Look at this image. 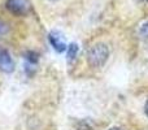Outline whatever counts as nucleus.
Masks as SVG:
<instances>
[{
    "mask_svg": "<svg viewBox=\"0 0 148 130\" xmlns=\"http://www.w3.org/2000/svg\"><path fill=\"white\" fill-rule=\"evenodd\" d=\"M46 5H61L64 3H68V0H42Z\"/></svg>",
    "mask_w": 148,
    "mask_h": 130,
    "instance_id": "0eeeda50",
    "label": "nucleus"
},
{
    "mask_svg": "<svg viewBox=\"0 0 148 130\" xmlns=\"http://www.w3.org/2000/svg\"><path fill=\"white\" fill-rule=\"evenodd\" d=\"M0 69L7 73H10L14 69V63L7 50H0Z\"/></svg>",
    "mask_w": 148,
    "mask_h": 130,
    "instance_id": "7ed1b4c3",
    "label": "nucleus"
},
{
    "mask_svg": "<svg viewBox=\"0 0 148 130\" xmlns=\"http://www.w3.org/2000/svg\"><path fill=\"white\" fill-rule=\"evenodd\" d=\"M66 48H68V59L72 61V60H74L77 57V55H78V46H77L75 43H70Z\"/></svg>",
    "mask_w": 148,
    "mask_h": 130,
    "instance_id": "39448f33",
    "label": "nucleus"
},
{
    "mask_svg": "<svg viewBox=\"0 0 148 130\" xmlns=\"http://www.w3.org/2000/svg\"><path fill=\"white\" fill-rule=\"evenodd\" d=\"M144 109H146V113H147V116H148V100H147V103H146V107H144Z\"/></svg>",
    "mask_w": 148,
    "mask_h": 130,
    "instance_id": "9b49d317",
    "label": "nucleus"
},
{
    "mask_svg": "<svg viewBox=\"0 0 148 130\" xmlns=\"http://www.w3.org/2000/svg\"><path fill=\"white\" fill-rule=\"evenodd\" d=\"M48 39H49V43H51L52 47L55 48V51H57L59 54H61V52H64L65 50H66L68 46L61 41V38H60L59 35H56L55 33H51V34H49Z\"/></svg>",
    "mask_w": 148,
    "mask_h": 130,
    "instance_id": "20e7f679",
    "label": "nucleus"
},
{
    "mask_svg": "<svg viewBox=\"0 0 148 130\" xmlns=\"http://www.w3.org/2000/svg\"><path fill=\"white\" fill-rule=\"evenodd\" d=\"M109 130H122V129H120V128H112V129H109Z\"/></svg>",
    "mask_w": 148,
    "mask_h": 130,
    "instance_id": "f8f14e48",
    "label": "nucleus"
},
{
    "mask_svg": "<svg viewBox=\"0 0 148 130\" xmlns=\"http://www.w3.org/2000/svg\"><path fill=\"white\" fill-rule=\"evenodd\" d=\"M109 57V48L104 43L92 46L87 52V61L92 68H101Z\"/></svg>",
    "mask_w": 148,
    "mask_h": 130,
    "instance_id": "f257e3e1",
    "label": "nucleus"
},
{
    "mask_svg": "<svg viewBox=\"0 0 148 130\" xmlns=\"http://www.w3.org/2000/svg\"><path fill=\"white\" fill-rule=\"evenodd\" d=\"M138 4L140 5H144V7H148V0H135Z\"/></svg>",
    "mask_w": 148,
    "mask_h": 130,
    "instance_id": "9d476101",
    "label": "nucleus"
},
{
    "mask_svg": "<svg viewBox=\"0 0 148 130\" xmlns=\"http://www.w3.org/2000/svg\"><path fill=\"white\" fill-rule=\"evenodd\" d=\"M26 57H27V60L30 63H33V64H35V63L38 61V55L34 54V52H27V54H26Z\"/></svg>",
    "mask_w": 148,
    "mask_h": 130,
    "instance_id": "1a4fd4ad",
    "label": "nucleus"
},
{
    "mask_svg": "<svg viewBox=\"0 0 148 130\" xmlns=\"http://www.w3.org/2000/svg\"><path fill=\"white\" fill-rule=\"evenodd\" d=\"M5 8L13 16H25L30 10V3L29 0H7Z\"/></svg>",
    "mask_w": 148,
    "mask_h": 130,
    "instance_id": "f03ea898",
    "label": "nucleus"
},
{
    "mask_svg": "<svg viewBox=\"0 0 148 130\" xmlns=\"http://www.w3.org/2000/svg\"><path fill=\"white\" fill-rule=\"evenodd\" d=\"M139 34H140V36H143V38H148V21H146V22L140 26Z\"/></svg>",
    "mask_w": 148,
    "mask_h": 130,
    "instance_id": "423d86ee",
    "label": "nucleus"
},
{
    "mask_svg": "<svg viewBox=\"0 0 148 130\" xmlns=\"http://www.w3.org/2000/svg\"><path fill=\"white\" fill-rule=\"evenodd\" d=\"M9 31V28H8V25L4 22V21L0 20V36H4L5 34Z\"/></svg>",
    "mask_w": 148,
    "mask_h": 130,
    "instance_id": "6e6552de",
    "label": "nucleus"
}]
</instances>
